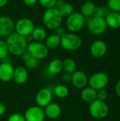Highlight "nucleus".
I'll list each match as a JSON object with an SVG mask.
<instances>
[{"instance_id": "1", "label": "nucleus", "mask_w": 120, "mask_h": 121, "mask_svg": "<svg viewBox=\"0 0 120 121\" xmlns=\"http://www.w3.org/2000/svg\"><path fill=\"white\" fill-rule=\"evenodd\" d=\"M6 43L9 53L15 56H20L27 50L28 40L26 37L19 35L16 32L6 37Z\"/></svg>"}, {"instance_id": "2", "label": "nucleus", "mask_w": 120, "mask_h": 121, "mask_svg": "<svg viewBox=\"0 0 120 121\" xmlns=\"http://www.w3.org/2000/svg\"><path fill=\"white\" fill-rule=\"evenodd\" d=\"M62 21L63 17L56 7L46 9L42 16L44 26L49 30H55L61 26Z\"/></svg>"}, {"instance_id": "3", "label": "nucleus", "mask_w": 120, "mask_h": 121, "mask_svg": "<svg viewBox=\"0 0 120 121\" xmlns=\"http://www.w3.org/2000/svg\"><path fill=\"white\" fill-rule=\"evenodd\" d=\"M82 44L81 38L76 33H66L61 37L60 46L65 50L74 51L78 50Z\"/></svg>"}, {"instance_id": "4", "label": "nucleus", "mask_w": 120, "mask_h": 121, "mask_svg": "<svg viewBox=\"0 0 120 121\" xmlns=\"http://www.w3.org/2000/svg\"><path fill=\"white\" fill-rule=\"evenodd\" d=\"M86 24L85 17L80 12H74L66 18V28L70 33L80 31Z\"/></svg>"}, {"instance_id": "5", "label": "nucleus", "mask_w": 120, "mask_h": 121, "mask_svg": "<svg viewBox=\"0 0 120 121\" xmlns=\"http://www.w3.org/2000/svg\"><path fill=\"white\" fill-rule=\"evenodd\" d=\"M88 111L93 118L100 120L107 117L109 112V108L105 101L96 99L90 103Z\"/></svg>"}, {"instance_id": "6", "label": "nucleus", "mask_w": 120, "mask_h": 121, "mask_svg": "<svg viewBox=\"0 0 120 121\" xmlns=\"http://www.w3.org/2000/svg\"><path fill=\"white\" fill-rule=\"evenodd\" d=\"M26 51L37 60L45 59L49 54V50L41 42H31L28 44Z\"/></svg>"}, {"instance_id": "7", "label": "nucleus", "mask_w": 120, "mask_h": 121, "mask_svg": "<svg viewBox=\"0 0 120 121\" xmlns=\"http://www.w3.org/2000/svg\"><path fill=\"white\" fill-rule=\"evenodd\" d=\"M88 31L95 35L103 34L107 30L108 26L105 22V18L92 17L90 21L87 23Z\"/></svg>"}, {"instance_id": "8", "label": "nucleus", "mask_w": 120, "mask_h": 121, "mask_svg": "<svg viewBox=\"0 0 120 121\" xmlns=\"http://www.w3.org/2000/svg\"><path fill=\"white\" fill-rule=\"evenodd\" d=\"M35 28L33 21L28 18H22L15 23L16 33L24 37L31 35Z\"/></svg>"}, {"instance_id": "9", "label": "nucleus", "mask_w": 120, "mask_h": 121, "mask_svg": "<svg viewBox=\"0 0 120 121\" xmlns=\"http://www.w3.org/2000/svg\"><path fill=\"white\" fill-rule=\"evenodd\" d=\"M109 78L108 75L104 72H96L91 76L88 79V84L89 86L98 91L99 89H105L108 85Z\"/></svg>"}, {"instance_id": "10", "label": "nucleus", "mask_w": 120, "mask_h": 121, "mask_svg": "<svg viewBox=\"0 0 120 121\" xmlns=\"http://www.w3.org/2000/svg\"><path fill=\"white\" fill-rule=\"evenodd\" d=\"M23 116L25 121H45V119L44 110L38 106L28 108Z\"/></svg>"}, {"instance_id": "11", "label": "nucleus", "mask_w": 120, "mask_h": 121, "mask_svg": "<svg viewBox=\"0 0 120 121\" xmlns=\"http://www.w3.org/2000/svg\"><path fill=\"white\" fill-rule=\"evenodd\" d=\"M15 23L8 16H0V36L8 37L14 33Z\"/></svg>"}, {"instance_id": "12", "label": "nucleus", "mask_w": 120, "mask_h": 121, "mask_svg": "<svg viewBox=\"0 0 120 121\" xmlns=\"http://www.w3.org/2000/svg\"><path fill=\"white\" fill-rule=\"evenodd\" d=\"M52 93L48 88H42L40 89L35 96V101L37 106L41 108H45L50 103H52Z\"/></svg>"}, {"instance_id": "13", "label": "nucleus", "mask_w": 120, "mask_h": 121, "mask_svg": "<svg viewBox=\"0 0 120 121\" xmlns=\"http://www.w3.org/2000/svg\"><path fill=\"white\" fill-rule=\"evenodd\" d=\"M73 86L79 89H83L86 86L88 82L87 75L82 71H75L71 74V81Z\"/></svg>"}, {"instance_id": "14", "label": "nucleus", "mask_w": 120, "mask_h": 121, "mask_svg": "<svg viewBox=\"0 0 120 121\" xmlns=\"http://www.w3.org/2000/svg\"><path fill=\"white\" fill-rule=\"evenodd\" d=\"M107 49V45L104 41L95 40L90 47V52L93 57L95 58H100L105 55Z\"/></svg>"}, {"instance_id": "15", "label": "nucleus", "mask_w": 120, "mask_h": 121, "mask_svg": "<svg viewBox=\"0 0 120 121\" xmlns=\"http://www.w3.org/2000/svg\"><path fill=\"white\" fill-rule=\"evenodd\" d=\"M14 67L8 62H4L0 65V80L8 82L13 79Z\"/></svg>"}, {"instance_id": "16", "label": "nucleus", "mask_w": 120, "mask_h": 121, "mask_svg": "<svg viewBox=\"0 0 120 121\" xmlns=\"http://www.w3.org/2000/svg\"><path fill=\"white\" fill-rule=\"evenodd\" d=\"M28 78V72L25 67L19 66L14 68L13 80L18 84H25Z\"/></svg>"}, {"instance_id": "17", "label": "nucleus", "mask_w": 120, "mask_h": 121, "mask_svg": "<svg viewBox=\"0 0 120 121\" xmlns=\"http://www.w3.org/2000/svg\"><path fill=\"white\" fill-rule=\"evenodd\" d=\"M44 111L45 117L53 120L60 116L62 113V108L59 104L56 103H50L48 106L45 107Z\"/></svg>"}, {"instance_id": "18", "label": "nucleus", "mask_w": 120, "mask_h": 121, "mask_svg": "<svg viewBox=\"0 0 120 121\" xmlns=\"http://www.w3.org/2000/svg\"><path fill=\"white\" fill-rule=\"evenodd\" d=\"M105 22L108 27L113 29L120 28V13L110 11L105 17Z\"/></svg>"}, {"instance_id": "19", "label": "nucleus", "mask_w": 120, "mask_h": 121, "mask_svg": "<svg viewBox=\"0 0 120 121\" xmlns=\"http://www.w3.org/2000/svg\"><path fill=\"white\" fill-rule=\"evenodd\" d=\"M97 96V91L94 89L88 86L85 87L82 89L81 93V97L85 102L87 103H91L96 100Z\"/></svg>"}, {"instance_id": "20", "label": "nucleus", "mask_w": 120, "mask_h": 121, "mask_svg": "<svg viewBox=\"0 0 120 121\" xmlns=\"http://www.w3.org/2000/svg\"><path fill=\"white\" fill-rule=\"evenodd\" d=\"M60 43H61V37L54 33L46 38L45 45L48 50H54L60 46Z\"/></svg>"}, {"instance_id": "21", "label": "nucleus", "mask_w": 120, "mask_h": 121, "mask_svg": "<svg viewBox=\"0 0 120 121\" xmlns=\"http://www.w3.org/2000/svg\"><path fill=\"white\" fill-rule=\"evenodd\" d=\"M62 70H63V66H62V61L61 60L54 59L50 62L47 67V71L50 74L52 75L58 74Z\"/></svg>"}, {"instance_id": "22", "label": "nucleus", "mask_w": 120, "mask_h": 121, "mask_svg": "<svg viewBox=\"0 0 120 121\" xmlns=\"http://www.w3.org/2000/svg\"><path fill=\"white\" fill-rule=\"evenodd\" d=\"M95 5L92 1H86L83 3L81 8V13L85 17H91L93 14Z\"/></svg>"}, {"instance_id": "23", "label": "nucleus", "mask_w": 120, "mask_h": 121, "mask_svg": "<svg viewBox=\"0 0 120 121\" xmlns=\"http://www.w3.org/2000/svg\"><path fill=\"white\" fill-rule=\"evenodd\" d=\"M31 35L36 42H42L47 38V31L44 28L36 27L33 30Z\"/></svg>"}, {"instance_id": "24", "label": "nucleus", "mask_w": 120, "mask_h": 121, "mask_svg": "<svg viewBox=\"0 0 120 121\" xmlns=\"http://www.w3.org/2000/svg\"><path fill=\"white\" fill-rule=\"evenodd\" d=\"M62 66H63V69L66 73L72 74L76 71V65L75 61L72 58L68 57L64 59L62 61Z\"/></svg>"}, {"instance_id": "25", "label": "nucleus", "mask_w": 120, "mask_h": 121, "mask_svg": "<svg viewBox=\"0 0 120 121\" xmlns=\"http://www.w3.org/2000/svg\"><path fill=\"white\" fill-rule=\"evenodd\" d=\"M69 90L66 85L59 84L54 88V94L58 98L64 99L69 95Z\"/></svg>"}, {"instance_id": "26", "label": "nucleus", "mask_w": 120, "mask_h": 121, "mask_svg": "<svg viewBox=\"0 0 120 121\" xmlns=\"http://www.w3.org/2000/svg\"><path fill=\"white\" fill-rule=\"evenodd\" d=\"M58 9L63 18L64 17L67 18L71 13H73L74 12V6H72V4H71L69 3H66V2L63 4Z\"/></svg>"}, {"instance_id": "27", "label": "nucleus", "mask_w": 120, "mask_h": 121, "mask_svg": "<svg viewBox=\"0 0 120 121\" xmlns=\"http://www.w3.org/2000/svg\"><path fill=\"white\" fill-rule=\"evenodd\" d=\"M110 10L108 8L105 7H101V6H95V10L93 11V17H97V18H105L110 11Z\"/></svg>"}, {"instance_id": "28", "label": "nucleus", "mask_w": 120, "mask_h": 121, "mask_svg": "<svg viewBox=\"0 0 120 121\" xmlns=\"http://www.w3.org/2000/svg\"><path fill=\"white\" fill-rule=\"evenodd\" d=\"M25 67L28 69H34L38 65V60L30 55L25 61H23Z\"/></svg>"}, {"instance_id": "29", "label": "nucleus", "mask_w": 120, "mask_h": 121, "mask_svg": "<svg viewBox=\"0 0 120 121\" xmlns=\"http://www.w3.org/2000/svg\"><path fill=\"white\" fill-rule=\"evenodd\" d=\"M9 51L5 41L0 40V60L6 59L8 55Z\"/></svg>"}, {"instance_id": "30", "label": "nucleus", "mask_w": 120, "mask_h": 121, "mask_svg": "<svg viewBox=\"0 0 120 121\" xmlns=\"http://www.w3.org/2000/svg\"><path fill=\"white\" fill-rule=\"evenodd\" d=\"M108 7L111 11L120 13V0H108Z\"/></svg>"}, {"instance_id": "31", "label": "nucleus", "mask_w": 120, "mask_h": 121, "mask_svg": "<svg viewBox=\"0 0 120 121\" xmlns=\"http://www.w3.org/2000/svg\"><path fill=\"white\" fill-rule=\"evenodd\" d=\"M38 2L43 8L48 9L55 7L57 0H38Z\"/></svg>"}, {"instance_id": "32", "label": "nucleus", "mask_w": 120, "mask_h": 121, "mask_svg": "<svg viewBox=\"0 0 120 121\" xmlns=\"http://www.w3.org/2000/svg\"><path fill=\"white\" fill-rule=\"evenodd\" d=\"M108 96V94L106 89H99L97 91V96L96 99L98 100L102 101H105Z\"/></svg>"}, {"instance_id": "33", "label": "nucleus", "mask_w": 120, "mask_h": 121, "mask_svg": "<svg viewBox=\"0 0 120 121\" xmlns=\"http://www.w3.org/2000/svg\"><path fill=\"white\" fill-rule=\"evenodd\" d=\"M7 121H25V120L23 115L16 113L10 115Z\"/></svg>"}, {"instance_id": "34", "label": "nucleus", "mask_w": 120, "mask_h": 121, "mask_svg": "<svg viewBox=\"0 0 120 121\" xmlns=\"http://www.w3.org/2000/svg\"><path fill=\"white\" fill-rule=\"evenodd\" d=\"M55 30V34H57V35H59V37H62L64 35H65L66 33V28L62 27V26L58 27L57 29L54 30Z\"/></svg>"}, {"instance_id": "35", "label": "nucleus", "mask_w": 120, "mask_h": 121, "mask_svg": "<svg viewBox=\"0 0 120 121\" xmlns=\"http://www.w3.org/2000/svg\"><path fill=\"white\" fill-rule=\"evenodd\" d=\"M62 79L64 82H71V74L65 72L64 74H63V75L62 77Z\"/></svg>"}, {"instance_id": "36", "label": "nucleus", "mask_w": 120, "mask_h": 121, "mask_svg": "<svg viewBox=\"0 0 120 121\" xmlns=\"http://www.w3.org/2000/svg\"><path fill=\"white\" fill-rule=\"evenodd\" d=\"M23 3L28 6H34L38 1V0H23Z\"/></svg>"}, {"instance_id": "37", "label": "nucleus", "mask_w": 120, "mask_h": 121, "mask_svg": "<svg viewBox=\"0 0 120 121\" xmlns=\"http://www.w3.org/2000/svg\"><path fill=\"white\" fill-rule=\"evenodd\" d=\"M115 93L120 98V79H119L115 86Z\"/></svg>"}, {"instance_id": "38", "label": "nucleus", "mask_w": 120, "mask_h": 121, "mask_svg": "<svg viewBox=\"0 0 120 121\" xmlns=\"http://www.w3.org/2000/svg\"><path fill=\"white\" fill-rule=\"evenodd\" d=\"M6 112V106L3 103L0 102V116H3Z\"/></svg>"}, {"instance_id": "39", "label": "nucleus", "mask_w": 120, "mask_h": 121, "mask_svg": "<svg viewBox=\"0 0 120 121\" xmlns=\"http://www.w3.org/2000/svg\"><path fill=\"white\" fill-rule=\"evenodd\" d=\"M65 1H63V0H57V2H56V5H55V7L59 9L63 4H64Z\"/></svg>"}, {"instance_id": "40", "label": "nucleus", "mask_w": 120, "mask_h": 121, "mask_svg": "<svg viewBox=\"0 0 120 121\" xmlns=\"http://www.w3.org/2000/svg\"><path fill=\"white\" fill-rule=\"evenodd\" d=\"M8 3V0H0V8L5 6Z\"/></svg>"}]
</instances>
